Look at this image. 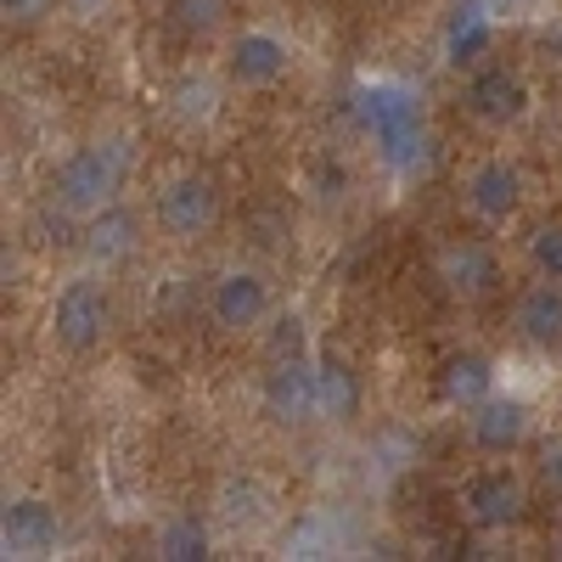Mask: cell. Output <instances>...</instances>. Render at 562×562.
<instances>
[{"label": "cell", "mask_w": 562, "mask_h": 562, "mask_svg": "<svg viewBox=\"0 0 562 562\" xmlns=\"http://www.w3.org/2000/svg\"><path fill=\"white\" fill-rule=\"evenodd\" d=\"M259 405L276 422H310L315 416V371L304 360H276L259 383Z\"/></svg>", "instance_id": "11"}, {"label": "cell", "mask_w": 562, "mask_h": 562, "mask_svg": "<svg viewBox=\"0 0 562 562\" xmlns=\"http://www.w3.org/2000/svg\"><path fill=\"white\" fill-rule=\"evenodd\" d=\"M512 326H518L524 344L557 349V344H562V281L540 276L535 288H524L518 304H512Z\"/></svg>", "instance_id": "14"}, {"label": "cell", "mask_w": 562, "mask_h": 562, "mask_svg": "<svg viewBox=\"0 0 562 562\" xmlns=\"http://www.w3.org/2000/svg\"><path fill=\"white\" fill-rule=\"evenodd\" d=\"M461 506H467V524L473 529H512L524 518V484L518 473H506V467H484V473L467 479L461 490Z\"/></svg>", "instance_id": "4"}, {"label": "cell", "mask_w": 562, "mask_h": 562, "mask_svg": "<svg viewBox=\"0 0 562 562\" xmlns=\"http://www.w3.org/2000/svg\"><path fill=\"white\" fill-rule=\"evenodd\" d=\"M68 7H74V12H85V18H90V12H97V7H102V0H68Z\"/></svg>", "instance_id": "26"}, {"label": "cell", "mask_w": 562, "mask_h": 562, "mask_svg": "<svg viewBox=\"0 0 562 562\" xmlns=\"http://www.w3.org/2000/svg\"><path fill=\"white\" fill-rule=\"evenodd\" d=\"M57 540H63V518L52 501H40V495L7 501V512H0V546H7V557H45Z\"/></svg>", "instance_id": "5"}, {"label": "cell", "mask_w": 562, "mask_h": 562, "mask_svg": "<svg viewBox=\"0 0 562 562\" xmlns=\"http://www.w3.org/2000/svg\"><path fill=\"white\" fill-rule=\"evenodd\" d=\"M461 102H467V113H473L479 124H518L529 113V85L512 68H473Z\"/></svg>", "instance_id": "6"}, {"label": "cell", "mask_w": 562, "mask_h": 562, "mask_svg": "<svg viewBox=\"0 0 562 562\" xmlns=\"http://www.w3.org/2000/svg\"><path fill=\"white\" fill-rule=\"evenodd\" d=\"M439 281L456 299H490L501 288V259L484 243H450L439 254Z\"/></svg>", "instance_id": "13"}, {"label": "cell", "mask_w": 562, "mask_h": 562, "mask_svg": "<svg viewBox=\"0 0 562 562\" xmlns=\"http://www.w3.org/2000/svg\"><path fill=\"white\" fill-rule=\"evenodd\" d=\"M310 371H315V416H326V422H349V416H360V378L349 371V360H338V355H315Z\"/></svg>", "instance_id": "17"}, {"label": "cell", "mask_w": 562, "mask_h": 562, "mask_svg": "<svg viewBox=\"0 0 562 562\" xmlns=\"http://www.w3.org/2000/svg\"><path fill=\"white\" fill-rule=\"evenodd\" d=\"M124 147H79L63 158L57 169V203L68 214H97L119 198V186H124Z\"/></svg>", "instance_id": "1"}, {"label": "cell", "mask_w": 562, "mask_h": 562, "mask_svg": "<svg viewBox=\"0 0 562 562\" xmlns=\"http://www.w3.org/2000/svg\"><path fill=\"white\" fill-rule=\"evenodd\" d=\"M529 434V405L512 400V394H490L473 405V416H467V439H473L484 456H512L524 445Z\"/></svg>", "instance_id": "9"}, {"label": "cell", "mask_w": 562, "mask_h": 562, "mask_svg": "<svg viewBox=\"0 0 562 562\" xmlns=\"http://www.w3.org/2000/svg\"><path fill=\"white\" fill-rule=\"evenodd\" d=\"M467 209H473L479 220H490V225H506L512 214L524 209V175H518V164L484 158L473 175H467Z\"/></svg>", "instance_id": "8"}, {"label": "cell", "mask_w": 562, "mask_h": 562, "mask_svg": "<svg viewBox=\"0 0 562 562\" xmlns=\"http://www.w3.org/2000/svg\"><path fill=\"white\" fill-rule=\"evenodd\" d=\"M540 473H546V490H557V495H562V445H551V450H546Z\"/></svg>", "instance_id": "24"}, {"label": "cell", "mask_w": 562, "mask_h": 562, "mask_svg": "<svg viewBox=\"0 0 562 562\" xmlns=\"http://www.w3.org/2000/svg\"><path fill=\"white\" fill-rule=\"evenodd\" d=\"M529 7H540V0H490V12H495V18H506V12H529Z\"/></svg>", "instance_id": "25"}, {"label": "cell", "mask_w": 562, "mask_h": 562, "mask_svg": "<svg viewBox=\"0 0 562 562\" xmlns=\"http://www.w3.org/2000/svg\"><path fill=\"white\" fill-rule=\"evenodd\" d=\"M495 45V12L490 0H456V12L445 23V63L450 68H479Z\"/></svg>", "instance_id": "12"}, {"label": "cell", "mask_w": 562, "mask_h": 562, "mask_svg": "<svg viewBox=\"0 0 562 562\" xmlns=\"http://www.w3.org/2000/svg\"><path fill=\"white\" fill-rule=\"evenodd\" d=\"M439 400L445 405H461V411H473L479 400L495 394V360L479 355V349H456L445 366H439V378H434Z\"/></svg>", "instance_id": "15"}, {"label": "cell", "mask_w": 562, "mask_h": 562, "mask_svg": "<svg viewBox=\"0 0 562 562\" xmlns=\"http://www.w3.org/2000/svg\"><path fill=\"white\" fill-rule=\"evenodd\" d=\"M293 52H288V40L270 34V29H248L231 40V52H225V74L237 79V85H276L281 74H288Z\"/></svg>", "instance_id": "10"}, {"label": "cell", "mask_w": 562, "mask_h": 562, "mask_svg": "<svg viewBox=\"0 0 562 562\" xmlns=\"http://www.w3.org/2000/svg\"><path fill=\"white\" fill-rule=\"evenodd\" d=\"M315 180H321V192H315V198H344V169H338V164L315 169Z\"/></svg>", "instance_id": "23"}, {"label": "cell", "mask_w": 562, "mask_h": 562, "mask_svg": "<svg viewBox=\"0 0 562 562\" xmlns=\"http://www.w3.org/2000/svg\"><path fill=\"white\" fill-rule=\"evenodd\" d=\"M214 220H220V192H214L209 175H175L158 192V225H164V237H175V243L209 237Z\"/></svg>", "instance_id": "3"}, {"label": "cell", "mask_w": 562, "mask_h": 562, "mask_svg": "<svg viewBox=\"0 0 562 562\" xmlns=\"http://www.w3.org/2000/svg\"><path fill=\"white\" fill-rule=\"evenodd\" d=\"M209 315L220 333H254V326L270 315V293L254 270H225L209 293Z\"/></svg>", "instance_id": "7"}, {"label": "cell", "mask_w": 562, "mask_h": 562, "mask_svg": "<svg viewBox=\"0 0 562 562\" xmlns=\"http://www.w3.org/2000/svg\"><path fill=\"white\" fill-rule=\"evenodd\" d=\"M108 326H113L108 288L97 276H74L68 288L57 293V304H52V338H57V349H68V355L97 349L108 338Z\"/></svg>", "instance_id": "2"}, {"label": "cell", "mask_w": 562, "mask_h": 562, "mask_svg": "<svg viewBox=\"0 0 562 562\" xmlns=\"http://www.w3.org/2000/svg\"><path fill=\"white\" fill-rule=\"evenodd\" d=\"M209 551H214L209 524L192 518V512H180V518H169V524L158 529V557H164V562H203Z\"/></svg>", "instance_id": "18"}, {"label": "cell", "mask_w": 562, "mask_h": 562, "mask_svg": "<svg viewBox=\"0 0 562 562\" xmlns=\"http://www.w3.org/2000/svg\"><path fill=\"white\" fill-rule=\"evenodd\" d=\"M52 7H57V0H0V12H7V23H18V29L45 23V18H52Z\"/></svg>", "instance_id": "21"}, {"label": "cell", "mask_w": 562, "mask_h": 562, "mask_svg": "<svg viewBox=\"0 0 562 562\" xmlns=\"http://www.w3.org/2000/svg\"><path fill=\"white\" fill-rule=\"evenodd\" d=\"M225 12L231 0H164V18L180 40H209L225 29Z\"/></svg>", "instance_id": "19"}, {"label": "cell", "mask_w": 562, "mask_h": 562, "mask_svg": "<svg viewBox=\"0 0 562 562\" xmlns=\"http://www.w3.org/2000/svg\"><path fill=\"white\" fill-rule=\"evenodd\" d=\"M135 243H140V220L130 209H119V203L97 209L90 225H85V254H90V265H102V270L124 265L135 254Z\"/></svg>", "instance_id": "16"}, {"label": "cell", "mask_w": 562, "mask_h": 562, "mask_svg": "<svg viewBox=\"0 0 562 562\" xmlns=\"http://www.w3.org/2000/svg\"><path fill=\"white\" fill-rule=\"evenodd\" d=\"M276 360H299V315H281V333L270 338Z\"/></svg>", "instance_id": "22"}, {"label": "cell", "mask_w": 562, "mask_h": 562, "mask_svg": "<svg viewBox=\"0 0 562 562\" xmlns=\"http://www.w3.org/2000/svg\"><path fill=\"white\" fill-rule=\"evenodd\" d=\"M529 259H535V270H540V276L562 281V225H557V220H551V225H540L535 237H529Z\"/></svg>", "instance_id": "20"}]
</instances>
